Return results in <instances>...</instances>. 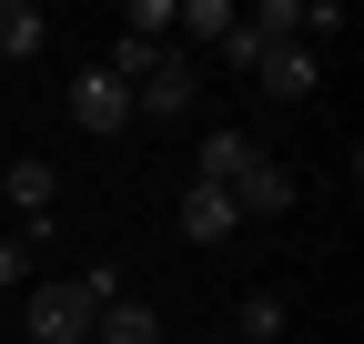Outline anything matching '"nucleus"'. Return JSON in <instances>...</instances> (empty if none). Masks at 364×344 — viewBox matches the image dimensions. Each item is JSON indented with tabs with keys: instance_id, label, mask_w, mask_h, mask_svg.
Returning a JSON list of instances; mask_svg holds the SVG:
<instances>
[{
	"instance_id": "9",
	"label": "nucleus",
	"mask_w": 364,
	"mask_h": 344,
	"mask_svg": "<svg viewBox=\"0 0 364 344\" xmlns=\"http://www.w3.org/2000/svg\"><path fill=\"white\" fill-rule=\"evenodd\" d=\"M91 344H162V314L142 304V294H122V304L91 314Z\"/></svg>"
},
{
	"instance_id": "16",
	"label": "nucleus",
	"mask_w": 364,
	"mask_h": 344,
	"mask_svg": "<svg viewBox=\"0 0 364 344\" xmlns=\"http://www.w3.org/2000/svg\"><path fill=\"white\" fill-rule=\"evenodd\" d=\"M203 344H233V334H203Z\"/></svg>"
},
{
	"instance_id": "1",
	"label": "nucleus",
	"mask_w": 364,
	"mask_h": 344,
	"mask_svg": "<svg viewBox=\"0 0 364 344\" xmlns=\"http://www.w3.org/2000/svg\"><path fill=\"white\" fill-rule=\"evenodd\" d=\"M203 112V81H193V61L182 51H162L142 81H132V132H142V122H162V132H182V122Z\"/></svg>"
},
{
	"instance_id": "4",
	"label": "nucleus",
	"mask_w": 364,
	"mask_h": 344,
	"mask_svg": "<svg viewBox=\"0 0 364 344\" xmlns=\"http://www.w3.org/2000/svg\"><path fill=\"white\" fill-rule=\"evenodd\" d=\"M243 81H253L263 102H314V92H324V61H314L304 41H273V51H263V61H253Z\"/></svg>"
},
{
	"instance_id": "3",
	"label": "nucleus",
	"mask_w": 364,
	"mask_h": 344,
	"mask_svg": "<svg viewBox=\"0 0 364 344\" xmlns=\"http://www.w3.org/2000/svg\"><path fill=\"white\" fill-rule=\"evenodd\" d=\"M61 112L81 122L91 142H122V132H132V92H122L102 61H91V71H71V102H61Z\"/></svg>"
},
{
	"instance_id": "5",
	"label": "nucleus",
	"mask_w": 364,
	"mask_h": 344,
	"mask_svg": "<svg viewBox=\"0 0 364 344\" xmlns=\"http://www.w3.org/2000/svg\"><path fill=\"white\" fill-rule=\"evenodd\" d=\"M263 162V142L243 132V122H213V132H203V152H193V183H213V193H233L243 183V172Z\"/></svg>"
},
{
	"instance_id": "7",
	"label": "nucleus",
	"mask_w": 364,
	"mask_h": 344,
	"mask_svg": "<svg viewBox=\"0 0 364 344\" xmlns=\"http://www.w3.org/2000/svg\"><path fill=\"white\" fill-rule=\"evenodd\" d=\"M233 213H243V223H273V213H294V172L263 152V162L243 172V183H233Z\"/></svg>"
},
{
	"instance_id": "12",
	"label": "nucleus",
	"mask_w": 364,
	"mask_h": 344,
	"mask_svg": "<svg viewBox=\"0 0 364 344\" xmlns=\"http://www.w3.org/2000/svg\"><path fill=\"white\" fill-rule=\"evenodd\" d=\"M172 31H182V41H203V51H223V31H233V0H182Z\"/></svg>"
},
{
	"instance_id": "8",
	"label": "nucleus",
	"mask_w": 364,
	"mask_h": 344,
	"mask_svg": "<svg viewBox=\"0 0 364 344\" xmlns=\"http://www.w3.org/2000/svg\"><path fill=\"white\" fill-rule=\"evenodd\" d=\"M0 193H11V203H21V223H51V203H61V172H51V162H41V152H21L11 172H0Z\"/></svg>"
},
{
	"instance_id": "14",
	"label": "nucleus",
	"mask_w": 364,
	"mask_h": 344,
	"mask_svg": "<svg viewBox=\"0 0 364 344\" xmlns=\"http://www.w3.org/2000/svg\"><path fill=\"white\" fill-rule=\"evenodd\" d=\"M31 284H41V253L11 233V243H0V294H31Z\"/></svg>"
},
{
	"instance_id": "10",
	"label": "nucleus",
	"mask_w": 364,
	"mask_h": 344,
	"mask_svg": "<svg viewBox=\"0 0 364 344\" xmlns=\"http://www.w3.org/2000/svg\"><path fill=\"white\" fill-rule=\"evenodd\" d=\"M41 51H51V11L0 0V61H41Z\"/></svg>"
},
{
	"instance_id": "2",
	"label": "nucleus",
	"mask_w": 364,
	"mask_h": 344,
	"mask_svg": "<svg viewBox=\"0 0 364 344\" xmlns=\"http://www.w3.org/2000/svg\"><path fill=\"white\" fill-rule=\"evenodd\" d=\"M21 334L31 344H91V294L61 274V284H31L21 294Z\"/></svg>"
},
{
	"instance_id": "13",
	"label": "nucleus",
	"mask_w": 364,
	"mask_h": 344,
	"mask_svg": "<svg viewBox=\"0 0 364 344\" xmlns=\"http://www.w3.org/2000/svg\"><path fill=\"white\" fill-rule=\"evenodd\" d=\"M122 41H162V51H172V0H132V11H122Z\"/></svg>"
},
{
	"instance_id": "6",
	"label": "nucleus",
	"mask_w": 364,
	"mask_h": 344,
	"mask_svg": "<svg viewBox=\"0 0 364 344\" xmlns=\"http://www.w3.org/2000/svg\"><path fill=\"white\" fill-rule=\"evenodd\" d=\"M233 233H243L233 193H213V183H182V243H233Z\"/></svg>"
},
{
	"instance_id": "15",
	"label": "nucleus",
	"mask_w": 364,
	"mask_h": 344,
	"mask_svg": "<svg viewBox=\"0 0 364 344\" xmlns=\"http://www.w3.org/2000/svg\"><path fill=\"white\" fill-rule=\"evenodd\" d=\"M81 294H91V314H102V304H122V264H91V274H71Z\"/></svg>"
},
{
	"instance_id": "11",
	"label": "nucleus",
	"mask_w": 364,
	"mask_h": 344,
	"mask_svg": "<svg viewBox=\"0 0 364 344\" xmlns=\"http://www.w3.org/2000/svg\"><path fill=\"white\" fill-rule=\"evenodd\" d=\"M284 324H294V304H284V294H243V304H233V344H284Z\"/></svg>"
}]
</instances>
